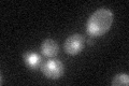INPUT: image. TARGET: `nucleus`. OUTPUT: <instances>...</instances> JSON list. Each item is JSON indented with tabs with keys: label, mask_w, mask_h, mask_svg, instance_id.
Masks as SVG:
<instances>
[{
	"label": "nucleus",
	"mask_w": 129,
	"mask_h": 86,
	"mask_svg": "<svg viewBox=\"0 0 129 86\" xmlns=\"http://www.w3.org/2000/svg\"><path fill=\"white\" fill-rule=\"evenodd\" d=\"M113 13L107 8H100L90 15L86 24V31L90 37H100L110 30Z\"/></svg>",
	"instance_id": "f257e3e1"
},
{
	"label": "nucleus",
	"mask_w": 129,
	"mask_h": 86,
	"mask_svg": "<svg viewBox=\"0 0 129 86\" xmlns=\"http://www.w3.org/2000/svg\"><path fill=\"white\" fill-rule=\"evenodd\" d=\"M40 69L44 75L47 79L51 80H57L61 77L64 72V66L60 60L57 59H51L44 63L40 66Z\"/></svg>",
	"instance_id": "f03ea898"
},
{
	"label": "nucleus",
	"mask_w": 129,
	"mask_h": 86,
	"mask_svg": "<svg viewBox=\"0 0 129 86\" xmlns=\"http://www.w3.org/2000/svg\"><path fill=\"white\" fill-rule=\"evenodd\" d=\"M85 46V38L80 34L69 36L64 41V52L68 55H78Z\"/></svg>",
	"instance_id": "7ed1b4c3"
},
{
	"label": "nucleus",
	"mask_w": 129,
	"mask_h": 86,
	"mask_svg": "<svg viewBox=\"0 0 129 86\" xmlns=\"http://www.w3.org/2000/svg\"><path fill=\"white\" fill-rule=\"evenodd\" d=\"M41 53L46 57H54L58 54V44L53 39H45L41 43Z\"/></svg>",
	"instance_id": "20e7f679"
},
{
	"label": "nucleus",
	"mask_w": 129,
	"mask_h": 86,
	"mask_svg": "<svg viewBox=\"0 0 129 86\" xmlns=\"http://www.w3.org/2000/svg\"><path fill=\"white\" fill-rule=\"evenodd\" d=\"M23 58H24L26 66L28 68L32 69V70L38 69L40 64H41V56L35 52H30V51L25 52L23 54Z\"/></svg>",
	"instance_id": "39448f33"
},
{
	"label": "nucleus",
	"mask_w": 129,
	"mask_h": 86,
	"mask_svg": "<svg viewBox=\"0 0 129 86\" xmlns=\"http://www.w3.org/2000/svg\"><path fill=\"white\" fill-rule=\"evenodd\" d=\"M129 84V75L126 73H119L116 74L112 80V85L113 86H122L125 85L127 86Z\"/></svg>",
	"instance_id": "423d86ee"
}]
</instances>
